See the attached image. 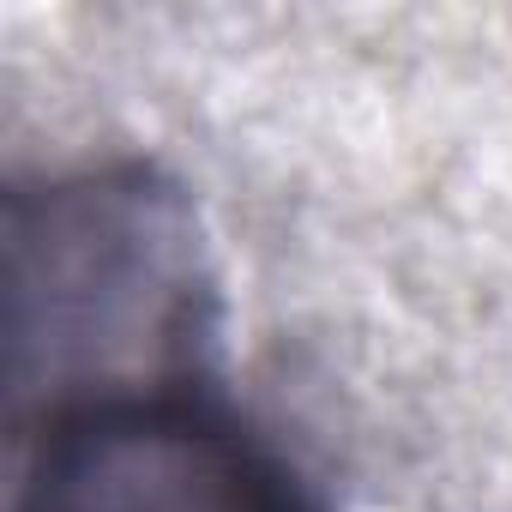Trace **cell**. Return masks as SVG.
<instances>
[{
	"instance_id": "cell-1",
	"label": "cell",
	"mask_w": 512,
	"mask_h": 512,
	"mask_svg": "<svg viewBox=\"0 0 512 512\" xmlns=\"http://www.w3.org/2000/svg\"><path fill=\"white\" fill-rule=\"evenodd\" d=\"M217 272L193 199L151 163L7 193L13 422L139 380L217 368Z\"/></svg>"
},
{
	"instance_id": "cell-2",
	"label": "cell",
	"mask_w": 512,
	"mask_h": 512,
	"mask_svg": "<svg viewBox=\"0 0 512 512\" xmlns=\"http://www.w3.org/2000/svg\"><path fill=\"white\" fill-rule=\"evenodd\" d=\"M7 512H326L296 458L211 374L103 386L13 422Z\"/></svg>"
}]
</instances>
